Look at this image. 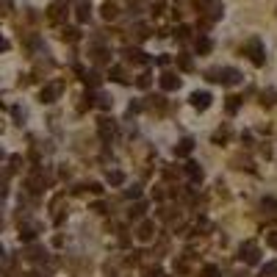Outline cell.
<instances>
[{
    "label": "cell",
    "instance_id": "18",
    "mask_svg": "<svg viewBox=\"0 0 277 277\" xmlns=\"http://www.w3.org/2000/svg\"><path fill=\"white\" fill-rule=\"evenodd\" d=\"M108 78H111L114 83H128V75H125L122 67H111V69H108Z\"/></svg>",
    "mask_w": 277,
    "mask_h": 277
},
{
    "label": "cell",
    "instance_id": "36",
    "mask_svg": "<svg viewBox=\"0 0 277 277\" xmlns=\"http://www.w3.org/2000/svg\"><path fill=\"white\" fill-rule=\"evenodd\" d=\"M266 244L277 249V230H275V233H269V235H266Z\"/></svg>",
    "mask_w": 277,
    "mask_h": 277
},
{
    "label": "cell",
    "instance_id": "11",
    "mask_svg": "<svg viewBox=\"0 0 277 277\" xmlns=\"http://www.w3.org/2000/svg\"><path fill=\"white\" fill-rule=\"evenodd\" d=\"M36 235H39V225H22L20 228V241H25V244H31V241H36Z\"/></svg>",
    "mask_w": 277,
    "mask_h": 277
},
{
    "label": "cell",
    "instance_id": "8",
    "mask_svg": "<svg viewBox=\"0 0 277 277\" xmlns=\"http://www.w3.org/2000/svg\"><path fill=\"white\" fill-rule=\"evenodd\" d=\"M211 100H214L211 92H191V97H188V103H191L197 111H208L211 108Z\"/></svg>",
    "mask_w": 277,
    "mask_h": 277
},
{
    "label": "cell",
    "instance_id": "31",
    "mask_svg": "<svg viewBox=\"0 0 277 277\" xmlns=\"http://www.w3.org/2000/svg\"><path fill=\"white\" fill-rule=\"evenodd\" d=\"M261 275L263 277H266V275H277V263H266V266L261 269Z\"/></svg>",
    "mask_w": 277,
    "mask_h": 277
},
{
    "label": "cell",
    "instance_id": "37",
    "mask_svg": "<svg viewBox=\"0 0 277 277\" xmlns=\"http://www.w3.org/2000/svg\"><path fill=\"white\" fill-rule=\"evenodd\" d=\"M89 191L92 194H103V186H100V183H89Z\"/></svg>",
    "mask_w": 277,
    "mask_h": 277
},
{
    "label": "cell",
    "instance_id": "24",
    "mask_svg": "<svg viewBox=\"0 0 277 277\" xmlns=\"http://www.w3.org/2000/svg\"><path fill=\"white\" fill-rule=\"evenodd\" d=\"M238 105H241V97L230 94V97H228V103H225V111H228V114H235V111H238Z\"/></svg>",
    "mask_w": 277,
    "mask_h": 277
},
{
    "label": "cell",
    "instance_id": "25",
    "mask_svg": "<svg viewBox=\"0 0 277 277\" xmlns=\"http://www.w3.org/2000/svg\"><path fill=\"white\" fill-rule=\"evenodd\" d=\"M45 255H47V252H45V249H42V247H31V249H28V261H42V258H45Z\"/></svg>",
    "mask_w": 277,
    "mask_h": 277
},
{
    "label": "cell",
    "instance_id": "4",
    "mask_svg": "<svg viewBox=\"0 0 277 277\" xmlns=\"http://www.w3.org/2000/svg\"><path fill=\"white\" fill-rule=\"evenodd\" d=\"M244 55H249V61L255 64V67H263V64H266V50H263L261 39H249L247 47H244Z\"/></svg>",
    "mask_w": 277,
    "mask_h": 277
},
{
    "label": "cell",
    "instance_id": "9",
    "mask_svg": "<svg viewBox=\"0 0 277 277\" xmlns=\"http://www.w3.org/2000/svg\"><path fill=\"white\" fill-rule=\"evenodd\" d=\"M97 128H100V138H103V141H111V138H114V133H117V125L111 122L108 117L100 119V125H97Z\"/></svg>",
    "mask_w": 277,
    "mask_h": 277
},
{
    "label": "cell",
    "instance_id": "29",
    "mask_svg": "<svg viewBox=\"0 0 277 277\" xmlns=\"http://www.w3.org/2000/svg\"><path fill=\"white\" fill-rule=\"evenodd\" d=\"M133 31H136L138 39H147V36H150V34H147V25H141V22H136V25H133Z\"/></svg>",
    "mask_w": 277,
    "mask_h": 277
},
{
    "label": "cell",
    "instance_id": "41",
    "mask_svg": "<svg viewBox=\"0 0 277 277\" xmlns=\"http://www.w3.org/2000/svg\"><path fill=\"white\" fill-rule=\"evenodd\" d=\"M0 158H3V150H0Z\"/></svg>",
    "mask_w": 277,
    "mask_h": 277
},
{
    "label": "cell",
    "instance_id": "1",
    "mask_svg": "<svg viewBox=\"0 0 277 277\" xmlns=\"http://www.w3.org/2000/svg\"><path fill=\"white\" fill-rule=\"evenodd\" d=\"M208 81L214 83H222V86H235V83H241V72L233 67H216V69H208L205 72Z\"/></svg>",
    "mask_w": 277,
    "mask_h": 277
},
{
    "label": "cell",
    "instance_id": "16",
    "mask_svg": "<svg viewBox=\"0 0 277 277\" xmlns=\"http://www.w3.org/2000/svg\"><path fill=\"white\" fill-rule=\"evenodd\" d=\"M78 39H81V31H78V28H61V42L72 45V42H78Z\"/></svg>",
    "mask_w": 277,
    "mask_h": 277
},
{
    "label": "cell",
    "instance_id": "3",
    "mask_svg": "<svg viewBox=\"0 0 277 277\" xmlns=\"http://www.w3.org/2000/svg\"><path fill=\"white\" fill-rule=\"evenodd\" d=\"M238 261L247 263V266H258L261 263V249H258L255 241H244L238 247Z\"/></svg>",
    "mask_w": 277,
    "mask_h": 277
},
{
    "label": "cell",
    "instance_id": "15",
    "mask_svg": "<svg viewBox=\"0 0 277 277\" xmlns=\"http://www.w3.org/2000/svg\"><path fill=\"white\" fill-rule=\"evenodd\" d=\"M122 53L128 55V61H136V64H147V61H150L147 53H141V50H136V47H125Z\"/></svg>",
    "mask_w": 277,
    "mask_h": 277
},
{
    "label": "cell",
    "instance_id": "10",
    "mask_svg": "<svg viewBox=\"0 0 277 277\" xmlns=\"http://www.w3.org/2000/svg\"><path fill=\"white\" fill-rule=\"evenodd\" d=\"M158 83H161V89H164V92H175V89H180V78L175 75V72H164Z\"/></svg>",
    "mask_w": 277,
    "mask_h": 277
},
{
    "label": "cell",
    "instance_id": "19",
    "mask_svg": "<svg viewBox=\"0 0 277 277\" xmlns=\"http://www.w3.org/2000/svg\"><path fill=\"white\" fill-rule=\"evenodd\" d=\"M100 11H103V20H117V17H119V8L114 6V3H103Z\"/></svg>",
    "mask_w": 277,
    "mask_h": 277
},
{
    "label": "cell",
    "instance_id": "7",
    "mask_svg": "<svg viewBox=\"0 0 277 277\" xmlns=\"http://www.w3.org/2000/svg\"><path fill=\"white\" fill-rule=\"evenodd\" d=\"M152 235H155V222L152 219H141L138 222V228H136V238L138 241H152Z\"/></svg>",
    "mask_w": 277,
    "mask_h": 277
},
{
    "label": "cell",
    "instance_id": "2",
    "mask_svg": "<svg viewBox=\"0 0 277 277\" xmlns=\"http://www.w3.org/2000/svg\"><path fill=\"white\" fill-rule=\"evenodd\" d=\"M194 6H197L200 17H205V22H216L225 14V3L222 0H194Z\"/></svg>",
    "mask_w": 277,
    "mask_h": 277
},
{
    "label": "cell",
    "instance_id": "27",
    "mask_svg": "<svg viewBox=\"0 0 277 277\" xmlns=\"http://www.w3.org/2000/svg\"><path fill=\"white\" fill-rule=\"evenodd\" d=\"M150 83H152V75H150V72H141L138 81H136V86H138V89H150Z\"/></svg>",
    "mask_w": 277,
    "mask_h": 277
},
{
    "label": "cell",
    "instance_id": "21",
    "mask_svg": "<svg viewBox=\"0 0 277 277\" xmlns=\"http://www.w3.org/2000/svg\"><path fill=\"white\" fill-rule=\"evenodd\" d=\"M28 188H31L34 194H39L42 188H45V178H42V175H34V178L28 180Z\"/></svg>",
    "mask_w": 277,
    "mask_h": 277
},
{
    "label": "cell",
    "instance_id": "33",
    "mask_svg": "<svg viewBox=\"0 0 277 277\" xmlns=\"http://www.w3.org/2000/svg\"><path fill=\"white\" fill-rule=\"evenodd\" d=\"M202 275H205V277H219V269H216V266H205Z\"/></svg>",
    "mask_w": 277,
    "mask_h": 277
},
{
    "label": "cell",
    "instance_id": "22",
    "mask_svg": "<svg viewBox=\"0 0 277 277\" xmlns=\"http://www.w3.org/2000/svg\"><path fill=\"white\" fill-rule=\"evenodd\" d=\"M275 103H277V92H275V89H269V92H263V94H261V105L272 108Z\"/></svg>",
    "mask_w": 277,
    "mask_h": 277
},
{
    "label": "cell",
    "instance_id": "14",
    "mask_svg": "<svg viewBox=\"0 0 277 277\" xmlns=\"http://www.w3.org/2000/svg\"><path fill=\"white\" fill-rule=\"evenodd\" d=\"M89 17H92V6L86 3V0H81L78 8H75V20L78 22H89Z\"/></svg>",
    "mask_w": 277,
    "mask_h": 277
},
{
    "label": "cell",
    "instance_id": "34",
    "mask_svg": "<svg viewBox=\"0 0 277 277\" xmlns=\"http://www.w3.org/2000/svg\"><path fill=\"white\" fill-rule=\"evenodd\" d=\"M141 214H144V205H136L131 211V219H141Z\"/></svg>",
    "mask_w": 277,
    "mask_h": 277
},
{
    "label": "cell",
    "instance_id": "30",
    "mask_svg": "<svg viewBox=\"0 0 277 277\" xmlns=\"http://www.w3.org/2000/svg\"><path fill=\"white\" fill-rule=\"evenodd\" d=\"M125 197H131V200H138V197H141V188H138V186L128 188V191H125Z\"/></svg>",
    "mask_w": 277,
    "mask_h": 277
},
{
    "label": "cell",
    "instance_id": "26",
    "mask_svg": "<svg viewBox=\"0 0 277 277\" xmlns=\"http://www.w3.org/2000/svg\"><path fill=\"white\" fill-rule=\"evenodd\" d=\"M175 36H178L180 42L191 39V25H178V31H175Z\"/></svg>",
    "mask_w": 277,
    "mask_h": 277
},
{
    "label": "cell",
    "instance_id": "13",
    "mask_svg": "<svg viewBox=\"0 0 277 277\" xmlns=\"http://www.w3.org/2000/svg\"><path fill=\"white\" fill-rule=\"evenodd\" d=\"M183 169H186V175H188V180H191V183H200V180L205 178V172L200 169V164H194V161H188Z\"/></svg>",
    "mask_w": 277,
    "mask_h": 277
},
{
    "label": "cell",
    "instance_id": "20",
    "mask_svg": "<svg viewBox=\"0 0 277 277\" xmlns=\"http://www.w3.org/2000/svg\"><path fill=\"white\" fill-rule=\"evenodd\" d=\"M194 47H197V53H202V55H205V53H211V47H214V42L208 39V36H200Z\"/></svg>",
    "mask_w": 277,
    "mask_h": 277
},
{
    "label": "cell",
    "instance_id": "17",
    "mask_svg": "<svg viewBox=\"0 0 277 277\" xmlns=\"http://www.w3.org/2000/svg\"><path fill=\"white\" fill-rule=\"evenodd\" d=\"M105 180H108L111 186H122V183H125V172H119V169H108Z\"/></svg>",
    "mask_w": 277,
    "mask_h": 277
},
{
    "label": "cell",
    "instance_id": "28",
    "mask_svg": "<svg viewBox=\"0 0 277 277\" xmlns=\"http://www.w3.org/2000/svg\"><path fill=\"white\" fill-rule=\"evenodd\" d=\"M83 83H86V86H97V83H100V75H97L94 69H92V72H83Z\"/></svg>",
    "mask_w": 277,
    "mask_h": 277
},
{
    "label": "cell",
    "instance_id": "6",
    "mask_svg": "<svg viewBox=\"0 0 277 277\" xmlns=\"http://www.w3.org/2000/svg\"><path fill=\"white\" fill-rule=\"evenodd\" d=\"M67 17V0H53L47 6V20L50 22H61Z\"/></svg>",
    "mask_w": 277,
    "mask_h": 277
},
{
    "label": "cell",
    "instance_id": "12",
    "mask_svg": "<svg viewBox=\"0 0 277 277\" xmlns=\"http://www.w3.org/2000/svg\"><path fill=\"white\" fill-rule=\"evenodd\" d=\"M191 150H194V138H180L178 144H175V155H178V158L191 155Z\"/></svg>",
    "mask_w": 277,
    "mask_h": 277
},
{
    "label": "cell",
    "instance_id": "35",
    "mask_svg": "<svg viewBox=\"0 0 277 277\" xmlns=\"http://www.w3.org/2000/svg\"><path fill=\"white\" fill-rule=\"evenodd\" d=\"M141 108H144V105H141V103H131V105H128V114H131V117H133V114H138V111H141Z\"/></svg>",
    "mask_w": 277,
    "mask_h": 277
},
{
    "label": "cell",
    "instance_id": "5",
    "mask_svg": "<svg viewBox=\"0 0 277 277\" xmlns=\"http://www.w3.org/2000/svg\"><path fill=\"white\" fill-rule=\"evenodd\" d=\"M61 92H64V83H61V81H53V83H47V86H45V89L39 92V103H45V105L55 103V100L61 97Z\"/></svg>",
    "mask_w": 277,
    "mask_h": 277
},
{
    "label": "cell",
    "instance_id": "38",
    "mask_svg": "<svg viewBox=\"0 0 277 277\" xmlns=\"http://www.w3.org/2000/svg\"><path fill=\"white\" fill-rule=\"evenodd\" d=\"M0 6H3V11H8V8H11V0H0Z\"/></svg>",
    "mask_w": 277,
    "mask_h": 277
},
{
    "label": "cell",
    "instance_id": "32",
    "mask_svg": "<svg viewBox=\"0 0 277 277\" xmlns=\"http://www.w3.org/2000/svg\"><path fill=\"white\" fill-rule=\"evenodd\" d=\"M97 105H100V108H111V100L105 94H97Z\"/></svg>",
    "mask_w": 277,
    "mask_h": 277
},
{
    "label": "cell",
    "instance_id": "23",
    "mask_svg": "<svg viewBox=\"0 0 277 277\" xmlns=\"http://www.w3.org/2000/svg\"><path fill=\"white\" fill-rule=\"evenodd\" d=\"M178 67L183 69V72H191V69H194V61L188 58L186 53H180V55H178Z\"/></svg>",
    "mask_w": 277,
    "mask_h": 277
},
{
    "label": "cell",
    "instance_id": "39",
    "mask_svg": "<svg viewBox=\"0 0 277 277\" xmlns=\"http://www.w3.org/2000/svg\"><path fill=\"white\" fill-rule=\"evenodd\" d=\"M263 208H277L275 200H263Z\"/></svg>",
    "mask_w": 277,
    "mask_h": 277
},
{
    "label": "cell",
    "instance_id": "40",
    "mask_svg": "<svg viewBox=\"0 0 277 277\" xmlns=\"http://www.w3.org/2000/svg\"><path fill=\"white\" fill-rule=\"evenodd\" d=\"M3 50H8V42L3 39V36H0V53H3Z\"/></svg>",
    "mask_w": 277,
    "mask_h": 277
}]
</instances>
